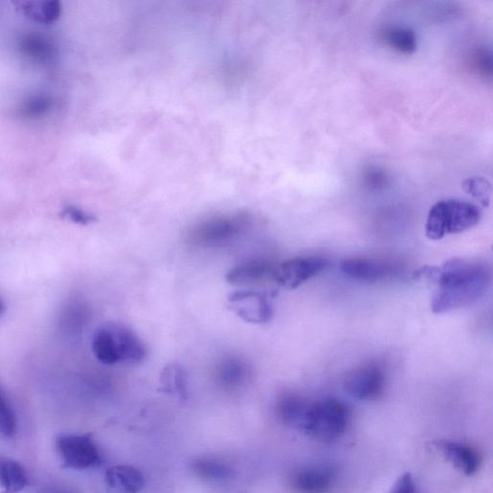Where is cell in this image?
Returning <instances> with one entry per match:
<instances>
[{
  "mask_svg": "<svg viewBox=\"0 0 493 493\" xmlns=\"http://www.w3.org/2000/svg\"><path fill=\"white\" fill-rule=\"evenodd\" d=\"M341 271L351 279L367 282L383 280L394 272L393 266L384 261L356 258L342 261Z\"/></svg>",
  "mask_w": 493,
  "mask_h": 493,
  "instance_id": "obj_12",
  "label": "cell"
},
{
  "mask_svg": "<svg viewBox=\"0 0 493 493\" xmlns=\"http://www.w3.org/2000/svg\"><path fill=\"white\" fill-rule=\"evenodd\" d=\"M251 223V217L246 213L213 216L192 227L187 234V242L199 248L226 246L243 234Z\"/></svg>",
  "mask_w": 493,
  "mask_h": 493,
  "instance_id": "obj_5",
  "label": "cell"
},
{
  "mask_svg": "<svg viewBox=\"0 0 493 493\" xmlns=\"http://www.w3.org/2000/svg\"><path fill=\"white\" fill-rule=\"evenodd\" d=\"M4 312H5V305H4L3 301L0 300V318L3 317Z\"/></svg>",
  "mask_w": 493,
  "mask_h": 493,
  "instance_id": "obj_28",
  "label": "cell"
},
{
  "mask_svg": "<svg viewBox=\"0 0 493 493\" xmlns=\"http://www.w3.org/2000/svg\"><path fill=\"white\" fill-rule=\"evenodd\" d=\"M465 190L473 197L479 200L484 205L488 204L489 194L491 192L490 185L482 177H472L465 183Z\"/></svg>",
  "mask_w": 493,
  "mask_h": 493,
  "instance_id": "obj_24",
  "label": "cell"
},
{
  "mask_svg": "<svg viewBox=\"0 0 493 493\" xmlns=\"http://www.w3.org/2000/svg\"><path fill=\"white\" fill-rule=\"evenodd\" d=\"M327 261L322 258H296L276 264L278 288L296 289L323 272Z\"/></svg>",
  "mask_w": 493,
  "mask_h": 493,
  "instance_id": "obj_9",
  "label": "cell"
},
{
  "mask_svg": "<svg viewBox=\"0 0 493 493\" xmlns=\"http://www.w3.org/2000/svg\"><path fill=\"white\" fill-rule=\"evenodd\" d=\"M229 308L251 324H265L274 317L273 307L266 292L241 289L228 297Z\"/></svg>",
  "mask_w": 493,
  "mask_h": 493,
  "instance_id": "obj_8",
  "label": "cell"
},
{
  "mask_svg": "<svg viewBox=\"0 0 493 493\" xmlns=\"http://www.w3.org/2000/svg\"><path fill=\"white\" fill-rule=\"evenodd\" d=\"M92 350L97 360L106 365H139L146 357L145 346L137 334L125 325L112 322L98 328Z\"/></svg>",
  "mask_w": 493,
  "mask_h": 493,
  "instance_id": "obj_2",
  "label": "cell"
},
{
  "mask_svg": "<svg viewBox=\"0 0 493 493\" xmlns=\"http://www.w3.org/2000/svg\"><path fill=\"white\" fill-rule=\"evenodd\" d=\"M276 264L253 260L237 265L227 273L226 280L230 285L245 289L256 288L273 287L277 289L275 280Z\"/></svg>",
  "mask_w": 493,
  "mask_h": 493,
  "instance_id": "obj_10",
  "label": "cell"
},
{
  "mask_svg": "<svg viewBox=\"0 0 493 493\" xmlns=\"http://www.w3.org/2000/svg\"><path fill=\"white\" fill-rule=\"evenodd\" d=\"M191 467L194 473L209 482L226 481L232 475V469L225 462L212 458L198 459Z\"/></svg>",
  "mask_w": 493,
  "mask_h": 493,
  "instance_id": "obj_20",
  "label": "cell"
},
{
  "mask_svg": "<svg viewBox=\"0 0 493 493\" xmlns=\"http://www.w3.org/2000/svg\"><path fill=\"white\" fill-rule=\"evenodd\" d=\"M17 417L10 403L0 388V435L14 438L17 434Z\"/></svg>",
  "mask_w": 493,
  "mask_h": 493,
  "instance_id": "obj_22",
  "label": "cell"
},
{
  "mask_svg": "<svg viewBox=\"0 0 493 493\" xmlns=\"http://www.w3.org/2000/svg\"><path fill=\"white\" fill-rule=\"evenodd\" d=\"M380 37L385 46L400 54L410 55L417 49V37L407 27H386L382 30Z\"/></svg>",
  "mask_w": 493,
  "mask_h": 493,
  "instance_id": "obj_18",
  "label": "cell"
},
{
  "mask_svg": "<svg viewBox=\"0 0 493 493\" xmlns=\"http://www.w3.org/2000/svg\"><path fill=\"white\" fill-rule=\"evenodd\" d=\"M343 386L346 393L356 399L376 400L384 391V370L375 362L357 366L348 373Z\"/></svg>",
  "mask_w": 493,
  "mask_h": 493,
  "instance_id": "obj_7",
  "label": "cell"
},
{
  "mask_svg": "<svg viewBox=\"0 0 493 493\" xmlns=\"http://www.w3.org/2000/svg\"><path fill=\"white\" fill-rule=\"evenodd\" d=\"M24 52L39 60L49 59L52 54V46L40 37H28L23 42Z\"/></svg>",
  "mask_w": 493,
  "mask_h": 493,
  "instance_id": "obj_23",
  "label": "cell"
},
{
  "mask_svg": "<svg viewBox=\"0 0 493 493\" xmlns=\"http://www.w3.org/2000/svg\"><path fill=\"white\" fill-rule=\"evenodd\" d=\"M439 448L443 456L466 475L472 476L480 469L481 456L470 445L456 441H443L440 443Z\"/></svg>",
  "mask_w": 493,
  "mask_h": 493,
  "instance_id": "obj_13",
  "label": "cell"
},
{
  "mask_svg": "<svg viewBox=\"0 0 493 493\" xmlns=\"http://www.w3.org/2000/svg\"><path fill=\"white\" fill-rule=\"evenodd\" d=\"M481 213L473 204L460 200H443L432 205L428 213L425 232L438 242L448 234L464 232L477 225Z\"/></svg>",
  "mask_w": 493,
  "mask_h": 493,
  "instance_id": "obj_4",
  "label": "cell"
},
{
  "mask_svg": "<svg viewBox=\"0 0 493 493\" xmlns=\"http://www.w3.org/2000/svg\"><path fill=\"white\" fill-rule=\"evenodd\" d=\"M160 383L164 392L186 398L187 377L181 365L175 363L166 366L161 373Z\"/></svg>",
  "mask_w": 493,
  "mask_h": 493,
  "instance_id": "obj_21",
  "label": "cell"
},
{
  "mask_svg": "<svg viewBox=\"0 0 493 493\" xmlns=\"http://www.w3.org/2000/svg\"><path fill=\"white\" fill-rule=\"evenodd\" d=\"M106 482L119 493H138L145 486L142 472L131 466H116L106 473Z\"/></svg>",
  "mask_w": 493,
  "mask_h": 493,
  "instance_id": "obj_15",
  "label": "cell"
},
{
  "mask_svg": "<svg viewBox=\"0 0 493 493\" xmlns=\"http://www.w3.org/2000/svg\"><path fill=\"white\" fill-rule=\"evenodd\" d=\"M215 374L221 385L237 388L249 382L251 368L242 358L228 357L217 366Z\"/></svg>",
  "mask_w": 493,
  "mask_h": 493,
  "instance_id": "obj_16",
  "label": "cell"
},
{
  "mask_svg": "<svg viewBox=\"0 0 493 493\" xmlns=\"http://www.w3.org/2000/svg\"><path fill=\"white\" fill-rule=\"evenodd\" d=\"M351 423V412L345 403L324 399L309 403L298 431L323 441L332 442L346 435Z\"/></svg>",
  "mask_w": 493,
  "mask_h": 493,
  "instance_id": "obj_3",
  "label": "cell"
},
{
  "mask_svg": "<svg viewBox=\"0 0 493 493\" xmlns=\"http://www.w3.org/2000/svg\"><path fill=\"white\" fill-rule=\"evenodd\" d=\"M16 11L29 21L51 25L62 18V5L58 0H24L14 3Z\"/></svg>",
  "mask_w": 493,
  "mask_h": 493,
  "instance_id": "obj_14",
  "label": "cell"
},
{
  "mask_svg": "<svg viewBox=\"0 0 493 493\" xmlns=\"http://www.w3.org/2000/svg\"><path fill=\"white\" fill-rule=\"evenodd\" d=\"M391 493H418L417 487L412 474L404 473L401 475L393 487Z\"/></svg>",
  "mask_w": 493,
  "mask_h": 493,
  "instance_id": "obj_27",
  "label": "cell"
},
{
  "mask_svg": "<svg viewBox=\"0 0 493 493\" xmlns=\"http://www.w3.org/2000/svg\"><path fill=\"white\" fill-rule=\"evenodd\" d=\"M62 217L79 225L87 226L96 221V218L86 212L83 209L74 206H64L62 211Z\"/></svg>",
  "mask_w": 493,
  "mask_h": 493,
  "instance_id": "obj_25",
  "label": "cell"
},
{
  "mask_svg": "<svg viewBox=\"0 0 493 493\" xmlns=\"http://www.w3.org/2000/svg\"><path fill=\"white\" fill-rule=\"evenodd\" d=\"M28 484L24 468L12 459L0 456V486L6 493H18Z\"/></svg>",
  "mask_w": 493,
  "mask_h": 493,
  "instance_id": "obj_19",
  "label": "cell"
},
{
  "mask_svg": "<svg viewBox=\"0 0 493 493\" xmlns=\"http://www.w3.org/2000/svg\"><path fill=\"white\" fill-rule=\"evenodd\" d=\"M55 450L64 468L87 470L101 465V456L91 435L62 432L55 438Z\"/></svg>",
  "mask_w": 493,
  "mask_h": 493,
  "instance_id": "obj_6",
  "label": "cell"
},
{
  "mask_svg": "<svg viewBox=\"0 0 493 493\" xmlns=\"http://www.w3.org/2000/svg\"><path fill=\"white\" fill-rule=\"evenodd\" d=\"M335 470L327 467H307L291 476V486L297 493H330L336 484Z\"/></svg>",
  "mask_w": 493,
  "mask_h": 493,
  "instance_id": "obj_11",
  "label": "cell"
},
{
  "mask_svg": "<svg viewBox=\"0 0 493 493\" xmlns=\"http://www.w3.org/2000/svg\"><path fill=\"white\" fill-rule=\"evenodd\" d=\"M428 270L425 275L438 285L431 300V310L438 315L474 304L485 295L491 280L490 268L477 260L453 259Z\"/></svg>",
  "mask_w": 493,
  "mask_h": 493,
  "instance_id": "obj_1",
  "label": "cell"
},
{
  "mask_svg": "<svg viewBox=\"0 0 493 493\" xmlns=\"http://www.w3.org/2000/svg\"><path fill=\"white\" fill-rule=\"evenodd\" d=\"M309 403L295 393L282 394L277 403V412L280 421L298 431Z\"/></svg>",
  "mask_w": 493,
  "mask_h": 493,
  "instance_id": "obj_17",
  "label": "cell"
},
{
  "mask_svg": "<svg viewBox=\"0 0 493 493\" xmlns=\"http://www.w3.org/2000/svg\"><path fill=\"white\" fill-rule=\"evenodd\" d=\"M51 107L52 102L48 98L36 97L26 103L24 113L29 117H39L48 113Z\"/></svg>",
  "mask_w": 493,
  "mask_h": 493,
  "instance_id": "obj_26",
  "label": "cell"
}]
</instances>
